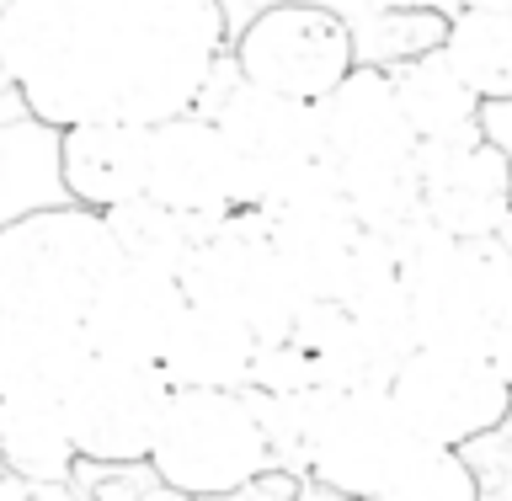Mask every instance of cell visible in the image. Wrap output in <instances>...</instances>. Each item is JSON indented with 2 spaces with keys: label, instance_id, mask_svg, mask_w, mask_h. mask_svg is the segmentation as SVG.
<instances>
[{
  "label": "cell",
  "instance_id": "cell-9",
  "mask_svg": "<svg viewBox=\"0 0 512 501\" xmlns=\"http://www.w3.org/2000/svg\"><path fill=\"white\" fill-rule=\"evenodd\" d=\"M166 400H171V384L160 374V363L86 358V368L59 400L75 464H107V470L144 464Z\"/></svg>",
  "mask_w": 512,
  "mask_h": 501
},
{
  "label": "cell",
  "instance_id": "cell-14",
  "mask_svg": "<svg viewBox=\"0 0 512 501\" xmlns=\"http://www.w3.org/2000/svg\"><path fill=\"white\" fill-rule=\"evenodd\" d=\"M187 299L176 278L150 267H128L118 262L102 278V288L91 294V304L80 310V336H86L91 358H134V363H160L176 320H182Z\"/></svg>",
  "mask_w": 512,
  "mask_h": 501
},
{
  "label": "cell",
  "instance_id": "cell-6",
  "mask_svg": "<svg viewBox=\"0 0 512 501\" xmlns=\"http://www.w3.org/2000/svg\"><path fill=\"white\" fill-rule=\"evenodd\" d=\"M219 80L224 86H214V75H208L192 112H203L224 144V160H230V176H235V203L256 208L288 176L315 166V118H310V102L246 86L230 59H219Z\"/></svg>",
  "mask_w": 512,
  "mask_h": 501
},
{
  "label": "cell",
  "instance_id": "cell-24",
  "mask_svg": "<svg viewBox=\"0 0 512 501\" xmlns=\"http://www.w3.org/2000/svg\"><path fill=\"white\" fill-rule=\"evenodd\" d=\"M0 501H86L70 480H59V486H32V480H16L0 470Z\"/></svg>",
  "mask_w": 512,
  "mask_h": 501
},
{
  "label": "cell",
  "instance_id": "cell-10",
  "mask_svg": "<svg viewBox=\"0 0 512 501\" xmlns=\"http://www.w3.org/2000/svg\"><path fill=\"white\" fill-rule=\"evenodd\" d=\"M256 219H262V230L272 240V251H278L288 283L299 288V299H326L347 251L363 240L347 192L336 187V176L320 160L304 166L299 176H288L272 198L256 203Z\"/></svg>",
  "mask_w": 512,
  "mask_h": 501
},
{
  "label": "cell",
  "instance_id": "cell-3",
  "mask_svg": "<svg viewBox=\"0 0 512 501\" xmlns=\"http://www.w3.org/2000/svg\"><path fill=\"white\" fill-rule=\"evenodd\" d=\"M118 267L112 235L91 208H27L0 224V310L32 320H80Z\"/></svg>",
  "mask_w": 512,
  "mask_h": 501
},
{
  "label": "cell",
  "instance_id": "cell-20",
  "mask_svg": "<svg viewBox=\"0 0 512 501\" xmlns=\"http://www.w3.org/2000/svg\"><path fill=\"white\" fill-rule=\"evenodd\" d=\"M0 470L32 486H59L75 470L59 400H0Z\"/></svg>",
  "mask_w": 512,
  "mask_h": 501
},
{
  "label": "cell",
  "instance_id": "cell-2",
  "mask_svg": "<svg viewBox=\"0 0 512 501\" xmlns=\"http://www.w3.org/2000/svg\"><path fill=\"white\" fill-rule=\"evenodd\" d=\"M411 342L454 347L491 363H512V251L507 235L448 240L432 235L400 256Z\"/></svg>",
  "mask_w": 512,
  "mask_h": 501
},
{
  "label": "cell",
  "instance_id": "cell-1",
  "mask_svg": "<svg viewBox=\"0 0 512 501\" xmlns=\"http://www.w3.org/2000/svg\"><path fill=\"white\" fill-rule=\"evenodd\" d=\"M219 59V0H0V64L38 123H166Z\"/></svg>",
  "mask_w": 512,
  "mask_h": 501
},
{
  "label": "cell",
  "instance_id": "cell-11",
  "mask_svg": "<svg viewBox=\"0 0 512 501\" xmlns=\"http://www.w3.org/2000/svg\"><path fill=\"white\" fill-rule=\"evenodd\" d=\"M411 432L395 416L384 390H352L336 395L326 422L315 432L310 464L304 475L336 501H379L384 486L395 480L400 459L411 454Z\"/></svg>",
  "mask_w": 512,
  "mask_h": 501
},
{
  "label": "cell",
  "instance_id": "cell-15",
  "mask_svg": "<svg viewBox=\"0 0 512 501\" xmlns=\"http://www.w3.org/2000/svg\"><path fill=\"white\" fill-rule=\"evenodd\" d=\"M144 155H150V123L59 128V182L70 192V203L91 208V214L144 198Z\"/></svg>",
  "mask_w": 512,
  "mask_h": 501
},
{
  "label": "cell",
  "instance_id": "cell-4",
  "mask_svg": "<svg viewBox=\"0 0 512 501\" xmlns=\"http://www.w3.org/2000/svg\"><path fill=\"white\" fill-rule=\"evenodd\" d=\"M144 464L166 491L192 501L235 496L272 470L256 411L240 390H171Z\"/></svg>",
  "mask_w": 512,
  "mask_h": 501
},
{
  "label": "cell",
  "instance_id": "cell-25",
  "mask_svg": "<svg viewBox=\"0 0 512 501\" xmlns=\"http://www.w3.org/2000/svg\"><path fill=\"white\" fill-rule=\"evenodd\" d=\"M11 86V80H6V64H0V91H6Z\"/></svg>",
  "mask_w": 512,
  "mask_h": 501
},
{
  "label": "cell",
  "instance_id": "cell-21",
  "mask_svg": "<svg viewBox=\"0 0 512 501\" xmlns=\"http://www.w3.org/2000/svg\"><path fill=\"white\" fill-rule=\"evenodd\" d=\"M102 224H107V235H112L118 262L166 272V278L182 272V262L192 256V246H198V235L208 230V224H198V219L160 208L155 198H128L118 208H107Z\"/></svg>",
  "mask_w": 512,
  "mask_h": 501
},
{
  "label": "cell",
  "instance_id": "cell-12",
  "mask_svg": "<svg viewBox=\"0 0 512 501\" xmlns=\"http://www.w3.org/2000/svg\"><path fill=\"white\" fill-rule=\"evenodd\" d=\"M416 198L448 240L507 235V150L486 134L416 150Z\"/></svg>",
  "mask_w": 512,
  "mask_h": 501
},
{
  "label": "cell",
  "instance_id": "cell-23",
  "mask_svg": "<svg viewBox=\"0 0 512 501\" xmlns=\"http://www.w3.org/2000/svg\"><path fill=\"white\" fill-rule=\"evenodd\" d=\"M379 501H480V480L459 448L411 443V454L400 459Z\"/></svg>",
  "mask_w": 512,
  "mask_h": 501
},
{
  "label": "cell",
  "instance_id": "cell-17",
  "mask_svg": "<svg viewBox=\"0 0 512 501\" xmlns=\"http://www.w3.org/2000/svg\"><path fill=\"white\" fill-rule=\"evenodd\" d=\"M390 91L400 102V118H406L416 150H432V144H464L480 139V96L464 86V80L443 64L438 43L422 48V54L400 59L390 70Z\"/></svg>",
  "mask_w": 512,
  "mask_h": 501
},
{
  "label": "cell",
  "instance_id": "cell-5",
  "mask_svg": "<svg viewBox=\"0 0 512 501\" xmlns=\"http://www.w3.org/2000/svg\"><path fill=\"white\" fill-rule=\"evenodd\" d=\"M176 288L198 310L240 320L256 342L288 331V320L304 304L299 288L288 283L256 208H235V214L208 224L198 235V246H192V256L182 262V272H176Z\"/></svg>",
  "mask_w": 512,
  "mask_h": 501
},
{
  "label": "cell",
  "instance_id": "cell-13",
  "mask_svg": "<svg viewBox=\"0 0 512 501\" xmlns=\"http://www.w3.org/2000/svg\"><path fill=\"white\" fill-rule=\"evenodd\" d=\"M144 198H155L171 214L214 224L235 214V176L224 160V144L203 112H176L166 123H150V155H144Z\"/></svg>",
  "mask_w": 512,
  "mask_h": 501
},
{
  "label": "cell",
  "instance_id": "cell-27",
  "mask_svg": "<svg viewBox=\"0 0 512 501\" xmlns=\"http://www.w3.org/2000/svg\"><path fill=\"white\" fill-rule=\"evenodd\" d=\"M331 501H336V496H331Z\"/></svg>",
  "mask_w": 512,
  "mask_h": 501
},
{
  "label": "cell",
  "instance_id": "cell-26",
  "mask_svg": "<svg viewBox=\"0 0 512 501\" xmlns=\"http://www.w3.org/2000/svg\"><path fill=\"white\" fill-rule=\"evenodd\" d=\"M0 320H6V310H0Z\"/></svg>",
  "mask_w": 512,
  "mask_h": 501
},
{
  "label": "cell",
  "instance_id": "cell-16",
  "mask_svg": "<svg viewBox=\"0 0 512 501\" xmlns=\"http://www.w3.org/2000/svg\"><path fill=\"white\" fill-rule=\"evenodd\" d=\"M86 336L75 320H0V400H64L86 368Z\"/></svg>",
  "mask_w": 512,
  "mask_h": 501
},
{
  "label": "cell",
  "instance_id": "cell-18",
  "mask_svg": "<svg viewBox=\"0 0 512 501\" xmlns=\"http://www.w3.org/2000/svg\"><path fill=\"white\" fill-rule=\"evenodd\" d=\"M251 358H256V336L240 320L187 304L166 352H160V374H166L171 390H246Z\"/></svg>",
  "mask_w": 512,
  "mask_h": 501
},
{
  "label": "cell",
  "instance_id": "cell-8",
  "mask_svg": "<svg viewBox=\"0 0 512 501\" xmlns=\"http://www.w3.org/2000/svg\"><path fill=\"white\" fill-rule=\"evenodd\" d=\"M230 64L246 86L294 96V102H320L358 64V48H352V27L331 6L278 0L240 27Z\"/></svg>",
  "mask_w": 512,
  "mask_h": 501
},
{
  "label": "cell",
  "instance_id": "cell-19",
  "mask_svg": "<svg viewBox=\"0 0 512 501\" xmlns=\"http://www.w3.org/2000/svg\"><path fill=\"white\" fill-rule=\"evenodd\" d=\"M438 54L480 102L512 96V16L507 6H459L438 32Z\"/></svg>",
  "mask_w": 512,
  "mask_h": 501
},
{
  "label": "cell",
  "instance_id": "cell-7",
  "mask_svg": "<svg viewBox=\"0 0 512 501\" xmlns=\"http://www.w3.org/2000/svg\"><path fill=\"white\" fill-rule=\"evenodd\" d=\"M384 395L416 443L464 448L507 422L512 363H491L454 347H411L384 379Z\"/></svg>",
  "mask_w": 512,
  "mask_h": 501
},
{
  "label": "cell",
  "instance_id": "cell-22",
  "mask_svg": "<svg viewBox=\"0 0 512 501\" xmlns=\"http://www.w3.org/2000/svg\"><path fill=\"white\" fill-rule=\"evenodd\" d=\"M246 400L256 411V427H262L267 464H278V470H288V475H304L315 432H320V422H326L336 395L331 390H299V395H246Z\"/></svg>",
  "mask_w": 512,
  "mask_h": 501
}]
</instances>
